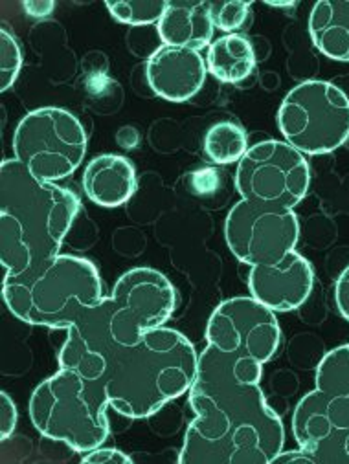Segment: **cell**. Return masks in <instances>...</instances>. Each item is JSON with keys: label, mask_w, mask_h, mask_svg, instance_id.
<instances>
[{"label": "cell", "mask_w": 349, "mask_h": 464, "mask_svg": "<svg viewBox=\"0 0 349 464\" xmlns=\"http://www.w3.org/2000/svg\"><path fill=\"white\" fill-rule=\"evenodd\" d=\"M274 462H307V464H313L307 451H304L300 446H298V450H291V451L282 450L277 453V457L274 459Z\"/></svg>", "instance_id": "28"}, {"label": "cell", "mask_w": 349, "mask_h": 464, "mask_svg": "<svg viewBox=\"0 0 349 464\" xmlns=\"http://www.w3.org/2000/svg\"><path fill=\"white\" fill-rule=\"evenodd\" d=\"M23 10L34 19H44L53 14L55 3L52 0H30V3H23Z\"/></svg>", "instance_id": "27"}, {"label": "cell", "mask_w": 349, "mask_h": 464, "mask_svg": "<svg viewBox=\"0 0 349 464\" xmlns=\"http://www.w3.org/2000/svg\"><path fill=\"white\" fill-rule=\"evenodd\" d=\"M111 17L129 26L159 24L168 3L166 0H120V3L105 5Z\"/></svg>", "instance_id": "21"}, {"label": "cell", "mask_w": 349, "mask_h": 464, "mask_svg": "<svg viewBox=\"0 0 349 464\" xmlns=\"http://www.w3.org/2000/svg\"><path fill=\"white\" fill-rule=\"evenodd\" d=\"M80 211L78 197L37 180L15 159L0 168V263L5 279L59 256Z\"/></svg>", "instance_id": "3"}, {"label": "cell", "mask_w": 349, "mask_h": 464, "mask_svg": "<svg viewBox=\"0 0 349 464\" xmlns=\"http://www.w3.org/2000/svg\"><path fill=\"white\" fill-rule=\"evenodd\" d=\"M209 15H212L216 30L230 35L245 26L250 15V3H245V0H218V3H209Z\"/></svg>", "instance_id": "23"}, {"label": "cell", "mask_w": 349, "mask_h": 464, "mask_svg": "<svg viewBox=\"0 0 349 464\" xmlns=\"http://www.w3.org/2000/svg\"><path fill=\"white\" fill-rule=\"evenodd\" d=\"M3 297L17 320L68 331L105 294L94 263L59 254L17 277L3 279Z\"/></svg>", "instance_id": "4"}, {"label": "cell", "mask_w": 349, "mask_h": 464, "mask_svg": "<svg viewBox=\"0 0 349 464\" xmlns=\"http://www.w3.org/2000/svg\"><path fill=\"white\" fill-rule=\"evenodd\" d=\"M159 37L166 46L200 52L214 43L216 26L204 0H170L157 24Z\"/></svg>", "instance_id": "15"}, {"label": "cell", "mask_w": 349, "mask_h": 464, "mask_svg": "<svg viewBox=\"0 0 349 464\" xmlns=\"http://www.w3.org/2000/svg\"><path fill=\"white\" fill-rule=\"evenodd\" d=\"M107 408V399L92 382L59 367L32 393L30 419L43 437L87 453L109 437Z\"/></svg>", "instance_id": "5"}, {"label": "cell", "mask_w": 349, "mask_h": 464, "mask_svg": "<svg viewBox=\"0 0 349 464\" xmlns=\"http://www.w3.org/2000/svg\"><path fill=\"white\" fill-rule=\"evenodd\" d=\"M316 390L349 404V343L329 351L316 367Z\"/></svg>", "instance_id": "20"}, {"label": "cell", "mask_w": 349, "mask_h": 464, "mask_svg": "<svg viewBox=\"0 0 349 464\" xmlns=\"http://www.w3.org/2000/svg\"><path fill=\"white\" fill-rule=\"evenodd\" d=\"M146 73L150 87L159 98L184 103L200 92L208 66L197 50L162 44L150 55Z\"/></svg>", "instance_id": "14"}, {"label": "cell", "mask_w": 349, "mask_h": 464, "mask_svg": "<svg viewBox=\"0 0 349 464\" xmlns=\"http://www.w3.org/2000/svg\"><path fill=\"white\" fill-rule=\"evenodd\" d=\"M109 334L123 345H134L146 333L164 327L177 306L171 281L155 268H132L103 297Z\"/></svg>", "instance_id": "8"}, {"label": "cell", "mask_w": 349, "mask_h": 464, "mask_svg": "<svg viewBox=\"0 0 349 464\" xmlns=\"http://www.w3.org/2000/svg\"><path fill=\"white\" fill-rule=\"evenodd\" d=\"M311 171L304 154L287 141L252 145L236 171L241 200L277 209H295L307 195Z\"/></svg>", "instance_id": "9"}, {"label": "cell", "mask_w": 349, "mask_h": 464, "mask_svg": "<svg viewBox=\"0 0 349 464\" xmlns=\"http://www.w3.org/2000/svg\"><path fill=\"white\" fill-rule=\"evenodd\" d=\"M206 343L265 365L282 343V329L270 308L239 295L218 304L206 325Z\"/></svg>", "instance_id": "11"}, {"label": "cell", "mask_w": 349, "mask_h": 464, "mask_svg": "<svg viewBox=\"0 0 349 464\" xmlns=\"http://www.w3.org/2000/svg\"><path fill=\"white\" fill-rule=\"evenodd\" d=\"M334 301L342 318L349 322V266L340 274L334 285Z\"/></svg>", "instance_id": "26"}, {"label": "cell", "mask_w": 349, "mask_h": 464, "mask_svg": "<svg viewBox=\"0 0 349 464\" xmlns=\"http://www.w3.org/2000/svg\"><path fill=\"white\" fill-rule=\"evenodd\" d=\"M82 462L85 464H131L132 459L118 448H96L83 453Z\"/></svg>", "instance_id": "25"}, {"label": "cell", "mask_w": 349, "mask_h": 464, "mask_svg": "<svg viewBox=\"0 0 349 464\" xmlns=\"http://www.w3.org/2000/svg\"><path fill=\"white\" fill-rule=\"evenodd\" d=\"M23 68V52L15 35L3 26L0 30V91H10Z\"/></svg>", "instance_id": "22"}, {"label": "cell", "mask_w": 349, "mask_h": 464, "mask_svg": "<svg viewBox=\"0 0 349 464\" xmlns=\"http://www.w3.org/2000/svg\"><path fill=\"white\" fill-rule=\"evenodd\" d=\"M12 145L14 159L37 180L55 184L82 166L87 154V132L73 112L43 107L19 121Z\"/></svg>", "instance_id": "6"}, {"label": "cell", "mask_w": 349, "mask_h": 464, "mask_svg": "<svg viewBox=\"0 0 349 464\" xmlns=\"http://www.w3.org/2000/svg\"><path fill=\"white\" fill-rule=\"evenodd\" d=\"M263 363L208 345L188 392L195 419L180 464H270L284 450L286 428L261 390Z\"/></svg>", "instance_id": "2"}, {"label": "cell", "mask_w": 349, "mask_h": 464, "mask_svg": "<svg viewBox=\"0 0 349 464\" xmlns=\"http://www.w3.org/2000/svg\"><path fill=\"white\" fill-rule=\"evenodd\" d=\"M17 420H19L17 406L12 401V397L6 392H3L0 393V439L6 440L14 435L17 428Z\"/></svg>", "instance_id": "24"}, {"label": "cell", "mask_w": 349, "mask_h": 464, "mask_svg": "<svg viewBox=\"0 0 349 464\" xmlns=\"http://www.w3.org/2000/svg\"><path fill=\"white\" fill-rule=\"evenodd\" d=\"M315 274L311 263L296 250L284 261L268 266H252L248 272L250 295L272 313H291L311 295Z\"/></svg>", "instance_id": "13"}, {"label": "cell", "mask_w": 349, "mask_h": 464, "mask_svg": "<svg viewBox=\"0 0 349 464\" xmlns=\"http://www.w3.org/2000/svg\"><path fill=\"white\" fill-rule=\"evenodd\" d=\"M225 239L238 261L268 266L296 250L300 222L295 209L265 208L239 200L227 215Z\"/></svg>", "instance_id": "10"}, {"label": "cell", "mask_w": 349, "mask_h": 464, "mask_svg": "<svg viewBox=\"0 0 349 464\" xmlns=\"http://www.w3.org/2000/svg\"><path fill=\"white\" fill-rule=\"evenodd\" d=\"M83 191L96 206L120 208L136 191V171L121 154H100L83 173Z\"/></svg>", "instance_id": "16"}, {"label": "cell", "mask_w": 349, "mask_h": 464, "mask_svg": "<svg viewBox=\"0 0 349 464\" xmlns=\"http://www.w3.org/2000/svg\"><path fill=\"white\" fill-rule=\"evenodd\" d=\"M206 66L218 82L238 85L254 72L256 52L250 41L239 34L223 35L214 39L208 46Z\"/></svg>", "instance_id": "18"}, {"label": "cell", "mask_w": 349, "mask_h": 464, "mask_svg": "<svg viewBox=\"0 0 349 464\" xmlns=\"http://www.w3.org/2000/svg\"><path fill=\"white\" fill-rule=\"evenodd\" d=\"M293 435L313 464H349V404L315 388L295 410Z\"/></svg>", "instance_id": "12"}, {"label": "cell", "mask_w": 349, "mask_h": 464, "mask_svg": "<svg viewBox=\"0 0 349 464\" xmlns=\"http://www.w3.org/2000/svg\"><path fill=\"white\" fill-rule=\"evenodd\" d=\"M102 301L66 331L59 367L92 382L116 413L148 419L189 392L199 354L184 334L168 327L146 333L134 345L118 343L109 334Z\"/></svg>", "instance_id": "1"}, {"label": "cell", "mask_w": 349, "mask_h": 464, "mask_svg": "<svg viewBox=\"0 0 349 464\" xmlns=\"http://www.w3.org/2000/svg\"><path fill=\"white\" fill-rule=\"evenodd\" d=\"M270 8H277V10H293L298 6V3H268Z\"/></svg>", "instance_id": "29"}, {"label": "cell", "mask_w": 349, "mask_h": 464, "mask_svg": "<svg viewBox=\"0 0 349 464\" xmlns=\"http://www.w3.org/2000/svg\"><path fill=\"white\" fill-rule=\"evenodd\" d=\"M313 44L325 57L349 63V0H320L309 15Z\"/></svg>", "instance_id": "17"}, {"label": "cell", "mask_w": 349, "mask_h": 464, "mask_svg": "<svg viewBox=\"0 0 349 464\" xmlns=\"http://www.w3.org/2000/svg\"><path fill=\"white\" fill-rule=\"evenodd\" d=\"M277 127L304 157L329 154L349 138V98L329 82H304L279 105Z\"/></svg>", "instance_id": "7"}, {"label": "cell", "mask_w": 349, "mask_h": 464, "mask_svg": "<svg viewBox=\"0 0 349 464\" xmlns=\"http://www.w3.org/2000/svg\"><path fill=\"white\" fill-rule=\"evenodd\" d=\"M202 149L209 162L228 166L236 162L239 164L250 147L247 130L239 123L225 120L214 123L206 130Z\"/></svg>", "instance_id": "19"}]
</instances>
